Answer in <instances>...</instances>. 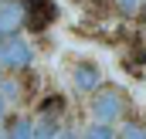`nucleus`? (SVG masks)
<instances>
[{
  "mask_svg": "<svg viewBox=\"0 0 146 139\" xmlns=\"http://www.w3.org/2000/svg\"><path fill=\"white\" fill-rule=\"evenodd\" d=\"M88 112L95 122H109V126H119L129 119V99L119 85H99L92 95H88Z\"/></svg>",
  "mask_w": 146,
  "mask_h": 139,
  "instance_id": "obj_1",
  "label": "nucleus"
},
{
  "mask_svg": "<svg viewBox=\"0 0 146 139\" xmlns=\"http://www.w3.org/2000/svg\"><path fill=\"white\" fill-rule=\"evenodd\" d=\"M31 65H34V48L27 37L14 34L0 41V68L7 75H24V71H31Z\"/></svg>",
  "mask_w": 146,
  "mask_h": 139,
  "instance_id": "obj_2",
  "label": "nucleus"
},
{
  "mask_svg": "<svg viewBox=\"0 0 146 139\" xmlns=\"http://www.w3.org/2000/svg\"><path fill=\"white\" fill-rule=\"evenodd\" d=\"M24 21H27L24 0H3V3H0V37L21 34V31H24Z\"/></svg>",
  "mask_w": 146,
  "mask_h": 139,
  "instance_id": "obj_3",
  "label": "nucleus"
},
{
  "mask_svg": "<svg viewBox=\"0 0 146 139\" xmlns=\"http://www.w3.org/2000/svg\"><path fill=\"white\" fill-rule=\"evenodd\" d=\"M72 81H75V88L78 92H95L99 85H102V71H99V65L95 61H88V58H78L72 65Z\"/></svg>",
  "mask_w": 146,
  "mask_h": 139,
  "instance_id": "obj_4",
  "label": "nucleus"
},
{
  "mask_svg": "<svg viewBox=\"0 0 146 139\" xmlns=\"http://www.w3.org/2000/svg\"><path fill=\"white\" fill-rule=\"evenodd\" d=\"M24 7H27V21H24L27 31H44L58 17V10H54L51 0H24Z\"/></svg>",
  "mask_w": 146,
  "mask_h": 139,
  "instance_id": "obj_5",
  "label": "nucleus"
},
{
  "mask_svg": "<svg viewBox=\"0 0 146 139\" xmlns=\"http://www.w3.org/2000/svg\"><path fill=\"white\" fill-rule=\"evenodd\" d=\"M7 129V139H34V119L31 115H14L3 122Z\"/></svg>",
  "mask_w": 146,
  "mask_h": 139,
  "instance_id": "obj_6",
  "label": "nucleus"
},
{
  "mask_svg": "<svg viewBox=\"0 0 146 139\" xmlns=\"http://www.w3.org/2000/svg\"><path fill=\"white\" fill-rule=\"evenodd\" d=\"M82 139H119V126H109V122H88L85 126V132H82Z\"/></svg>",
  "mask_w": 146,
  "mask_h": 139,
  "instance_id": "obj_7",
  "label": "nucleus"
},
{
  "mask_svg": "<svg viewBox=\"0 0 146 139\" xmlns=\"http://www.w3.org/2000/svg\"><path fill=\"white\" fill-rule=\"evenodd\" d=\"M119 139H146V122H136V119L119 122Z\"/></svg>",
  "mask_w": 146,
  "mask_h": 139,
  "instance_id": "obj_8",
  "label": "nucleus"
},
{
  "mask_svg": "<svg viewBox=\"0 0 146 139\" xmlns=\"http://www.w3.org/2000/svg\"><path fill=\"white\" fill-rule=\"evenodd\" d=\"M0 95L7 99V105H14L21 99V81H17V75H7V78L0 81Z\"/></svg>",
  "mask_w": 146,
  "mask_h": 139,
  "instance_id": "obj_9",
  "label": "nucleus"
},
{
  "mask_svg": "<svg viewBox=\"0 0 146 139\" xmlns=\"http://www.w3.org/2000/svg\"><path fill=\"white\" fill-rule=\"evenodd\" d=\"M54 132H58V126H54L48 115L34 119V139H54Z\"/></svg>",
  "mask_w": 146,
  "mask_h": 139,
  "instance_id": "obj_10",
  "label": "nucleus"
},
{
  "mask_svg": "<svg viewBox=\"0 0 146 139\" xmlns=\"http://www.w3.org/2000/svg\"><path fill=\"white\" fill-rule=\"evenodd\" d=\"M112 3H115V10H119V14L133 17V14H143V3H146V0H112Z\"/></svg>",
  "mask_w": 146,
  "mask_h": 139,
  "instance_id": "obj_11",
  "label": "nucleus"
},
{
  "mask_svg": "<svg viewBox=\"0 0 146 139\" xmlns=\"http://www.w3.org/2000/svg\"><path fill=\"white\" fill-rule=\"evenodd\" d=\"M61 109H65V99H61V95H54V99H44V105H41V115L54 119L51 112H61Z\"/></svg>",
  "mask_w": 146,
  "mask_h": 139,
  "instance_id": "obj_12",
  "label": "nucleus"
},
{
  "mask_svg": "<svg viewBox=\"0 0 146 139\" xmlns=\"http://www.w3.org/2000/svg\"><path fill=\"white\" fill-rule=\"evenodd\" d=\"M54 139H78V132H75V129H68V126H58Z\"/></svg>",
  "mask_w": 146,
  "mask_h": 139,
  "instance_id": "obj_13",
  "label": "nucleus"
},
{
  "mask_svg": "<svg viewBox=\"0 0 146 139\" xmlns=\"http://www.w3.org/2000/svg\"><path fill=\"white\" fill-rule=\"evenodd\" d=\"M7 119H10V105H7V99H3V95H0V126H3Z\"/></svg>",
  "mask_w": 146,
  "mask_h": 139,
  "instance_id": "obj_14",
  "label": "nucleus"
},
{
  "mask_svg": "<svg viewBox=\"0 0 146 139\" xmlns=\"http://www.w3.org/2000/svg\"><path fill=\"white\" fill-rule=\"evenodd\" d=\"M143 14H146V3H143Z\"/></svg>",
  "mask_w": 146,
  "mask_h": 139,
  "instance_id": "obj_15",
  "label": "nucleus"
},
{
  "mask_svg": "<svg viewBox=\"0 0 146 139\" xmlns=\"http://www.w3.org/2000/svg\"><path fill=\"white\" fill-rule=\"evenodd\" d=\"M0 3H3V0H0Z\"/></svg>",
  "mask_w": 146,
  "mask_h": 139,
  "instance_id": "obj_16",
  "label": "nucleus"
},
{
  "mask_svg": "<svg viewBox=\"0 0 146 139\" xmlns=\"http://www.w3.org/2000/svg\"><path fill=\"white\" fill-rule=\"evenodd\" d=\"M0 41H3V37H0Z\"/></svg>",
  "mask_w": 146,
  "mask_h": 139,
  "instance_id": "obj_17",
  "label": "nucleus"
}]
</instances>
